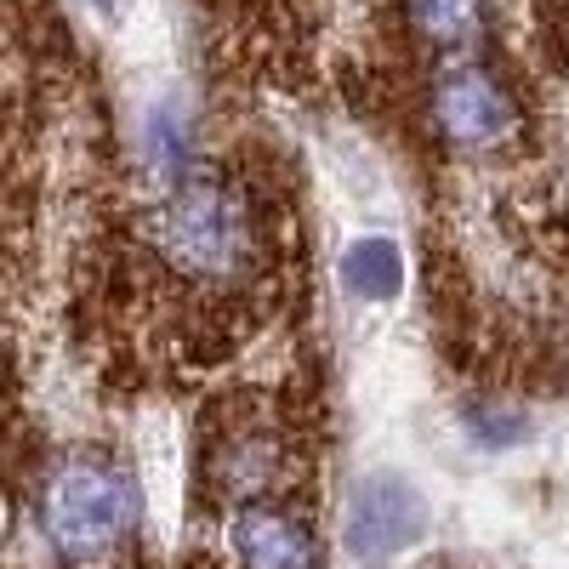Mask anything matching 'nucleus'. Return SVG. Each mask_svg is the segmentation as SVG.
<instances>
[{"label":"nucleus","instance_id":"1","mask_svg":"<svg viewBox=\"0 0 569 569\" xmlns=\"http://www.w3.org/2000/svg\"><path fill=\"white\" fill-rule=\"evenodd\" d=\"M154 240H160V251L177 273L206 279V284H228L257 257V222H251V206L240 200L233 182L194 171L166 194Z\"/></svg>","mask_w":569,"mask_h":569},{"label":"nucleus","instance_id":"2","mask_svg":"<svg viewBox=\"0 0 569 569\" xmlns=\"http://www.w3.org/2000/svg\"><path fill=\"white\" fill-rule=\"evenodd\" d=\"M137 530V485L103 456H63L40 485V536L63 558H98Z\"/></svg>","mask_w":569,"mask_h":569},{"label":"nucleus","instance_id":"3","mask_svg":"<svg viewBox=\"0 0 569 569\" xmlns=\"http://www.w3.org/2000/svg\"><path fill=\"white\" fill-rule=\"evenodd\" d=\"M433 512H427L421 490L399 472H365L348 496L342 512V547L353 563H393L399 552H410L416 541H427Z\"/></svg>","mask_w":569,"mask_h":569},{"label":"nucleus","instance_id":"4","mask_svg":"<svg viewBox=\"0 0 569 569\" xmlns=\"http://www.w3.org/2000/svg\"><path fill=\"white\" fill-rule=\"evenodd\" d=\"M433 120L461 149H496L512 131V98L507 86L479 63H450L433 86Z\"/></svg>","mask_w":569,"mask_h":569},{"label":"nucleus","instance_id":"5","mask_svg":"<svg viewBox=\"0 0 569 569\" xmlns=\"http://www.w3.org/2000/svg\"><path fill=\"white\" fill-rule=\"evenodd\" d=\"M228 547L240 569H313V530L279 501H240L228 518Z\"/></svg>","mask_w":569,"mask_h":569},{"label":"nucleus","instance_id":"6","mask_svg":"<svg viewBox=\"0 0 569 569\" xmlns=\"http://www.w3.org/2000/svg\"><path fill=\"white\" fill-rule=\"evenodd\" d=\"M337 273H342V291L353 302H393L405 291V251L388 233H359L342 251Z\"/></svg>","mask_w":569,"mask_h":569},{"label":"nucleus","instance_id":"7","mask_svg":"<svg viewBox=\"0 0 569 569\" xmlns=\"http://www.w3.org/2000/svg\"><path fill=\"white\" fill-rule=\"evenodd\" d=\"M137 154L166 188H177L182 177H194V131L177 103H154L137 126Z\"/></svg>","mask_w":569,"mask_h":569},{"label":"nucleus","instance_id":"8","mask_svg":"<svg viewBox=\"0 0 569 569\" xmlns=\"http://www.w3.org/2000/svg\"><path fill=\"white\" fill-rule=\"evenodd\" d=\"M410 7V29L427 40V46H439V52H472L485 34V7L479 0H405Z\"/></svg>","mask_w":569,"mask_h":569},{"label":"nucleus","instance_id":"9","mask_svg":"<svg viewBox=\"0 0 569 569\" xmlns=\"http://www.w3.org/2000/svg\"><path fill=\"white\" fill-rule=\"evenodd\" d=\"M217 472L240 501H262V490L279 479V445L268 433H246L217 456Z\"/></svg>","mask_w":569,"mask_h":569},{"label":"nucleus","instance_id":"10","mask_svg":"<svg viewBox=\"0 0 569 569\" xmlns=\"http://www.w3.org/2000/svg\"><path fill=\"white\" fill-rule=\"evenodd\" d=\"M467 433L479 439L485 450H512V445H525V439H530V421H525V416H512V410L472 405V410H467Z\"/></svg>","mask_w":569,"mask_h":569},{"label":"nucleus","instance_id":"11","mask_svg":"<svg viewBox=\"0 0 569 569\" xmlns=\"http://www.w3.org/2000/svg\"><path fill=\"white\" fill-rule=\"evenodd\" d=\"M86 7H98L103 18H114V0H86Z\"/></svg>","mask_w":569,"mask_h":569}]
</instances>
